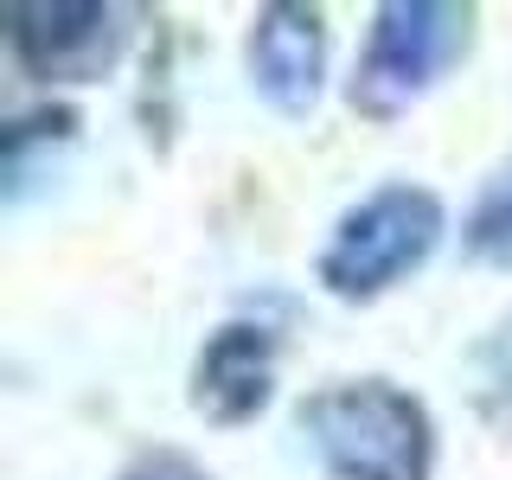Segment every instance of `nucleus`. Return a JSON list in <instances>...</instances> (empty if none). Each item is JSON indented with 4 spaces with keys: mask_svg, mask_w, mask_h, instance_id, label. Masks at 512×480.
<instances>
[{
    "mask_svg": "<svg viewBox=\"0 0 512 480\" xmlns=\"http://www.w3.org/2000/svg\"><path fill=\"white\" fill-rule=\"evenodd\" d=\"M301 429L333 480H429V416L384 378L320 391Z\"/></svg>",
    "mask_w": 512,
    "mask_h": 480,
    "instance_id": "f257e3e1",
    "label": "nucleus"
},
{
    "mask_svg": "<svg viewBox=\"0 0 512 480\" xmlns=\"http://www.w3.org/2000/svg\"><path fill=\"white\" fill-rule=\"evenodd\" d=\"M468 45V7H442V0H391L378 7V26L365 39L359 77H352V103L365 116H397L423 96Z\"/></svg>",
    "mask_w": 512,
    "mask_h": 480,
    "instance_id": "f03ea898",
    "label": "nucleus"
},
{
    "mask_svg": "<svg viewBox=\"0 0 512 480\" xmlns=\"http://www.w3.org/2000/svg\"><path fill=\"white\" fill-rule=\"evenodd\" d=\"M442 231V205L423 186H384L365 205H352L320 250V282L333 295H378L397 276H410Z\"/></svg>",
    "mask_w": 512,
    "mask_h": 480,
    "instance_id": "7ed1b4c3",
    "label": "nucleus"
},
{
    "mask_svg": "<svg viewBox=\"0 0 512 480\" xmlns=\"http://www.w3.org/2000/svg\"><path fill=\"white\" fill-rule=\"evenodd\" d=\"M13 52L39 77H103L122 52V13L90 7V0H58V7H7Z\"/></svg>",
    "mask_w": 512,
    "mask_h": 480,
    "instance_id": "20e7f679",
    "label": "nucleus"
},
{
    "mask_svg": "<svg viewBox=\"0 0 512 480\" xmlns=\"http://www.w3.org/2000/svg\"><path fill=\"white\" fill-rule=\"evenodd\" d=\"M250 64H256V90L282 109L301 116L320 96V64H327V39H320V13L314 7H263L250 39Z\"/></svg>",
    "mask_w": 512,
    "mask_h": 480,
    "instance_id": "39448f33",
    "label": "nucleus"
},
{
    "mask_svg": "<svg viewBox=\"0 0 512 480\" xmlns=\"http://www.w3.org/2000/svg\"><path fill=\"white\" fill-rule=\"evenodd\" d=\"M269 372H276V340L269 327L231 320L218 327L199 352V384H192V404L212 423H244L269 404Z\"/></svg>",
    "mask_w": 512,
    "mask_h": 480,
    "instance_id": "423d86ee",
    "label": "nucleus"
},
{
    "mask_svg": "<svg viewBox=\"0 0 512 480\" xmlns=\"http://www.w3.org/2000/svg\"><path fill=\"white\" fill-rule=\"evenodd\" d=\"M468 256L474 263H512V160L487 180L468 218Z\"/></svg>",
    "mask_w": 512,
    "mask_h": 480,
    "instance_id": "0eeeda50",
    "label": "nucleus"
},
{
    "mask_svg": "<svg viewBox=\"0 0 512 480\" xmlns=\"http://www.w3.org/2000/svg\"><path fill=\"white\" fill-rule=\"evenodd\" d=\"M122 480H205V474L180 455H154V461H141V468H128Z\"/></svg>",
    "mask_w": 512,
    "mask_h": 480,
    "instance_id": "6e6552de",
    "label": "nucleus"
}]
</instances>
